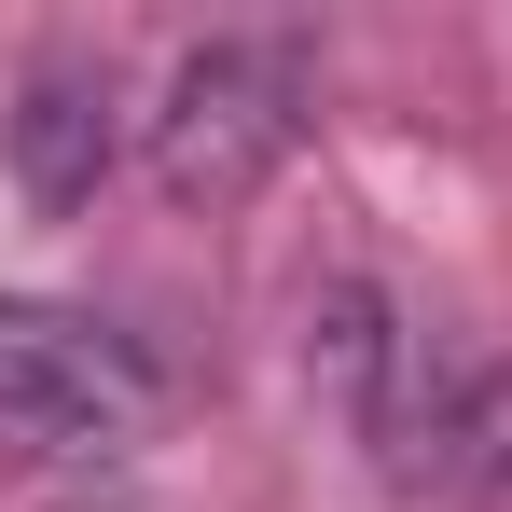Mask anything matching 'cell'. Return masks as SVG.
<instances>
[{
    "label": "cell",
    "instance_id": "obj_5",
    "mask_svg": "<svg viewBox=\"0 0 512 512\" xmlns=\"http://www.w3.org/2000/svg\"><path fill=\"white\" fill-rule=\"evenodd\" d=\"M443 485L471 512H512V346L457 388V416H443Z\"/></svg>",
    "mask_w": 512,
    "mask_h": 512
},
{
    "label": "cell",
    "instance_id": "obj_4",
    "mask_svg": "<svg viewBox=\"0 0 512 512\" xmlns=\"http://www.w3.org/2000/svg\"><path fill=\"white\" fill-rule=\"evenodd\" d=\"M125 153V97L97 56H42L28 97H14V180H28V208H84L97 180Z\"/></svg>",
    "mask_w": 512,
    "mask_h": 512
},
{
    "label": "cell",
    "instance_id": "obj_2",
    "mask_svg": "<svg viewBox=\"0 0 512 512\" xmlns=\"http://www.w3.org/2000/svg\"><path fill=\"white\" fill-rule=\"evenodd\" d=\"M305 97H319V56L291 42V28H222V42H194L153 97V180H167V208H250L277 153L305 139Z\"/></svg>",
    "mask_w": 512,
    "mask_h": 512
},
{
    "label": "cell",
    "instance_id": "obj_3",
    "mask_svg": "<svg viewBox=\"0 0 512 512\" xmlns=\"http://www.w3.org/2000/svg\"><path fill=\"white\" fill-rule=\"evenodd\" d=\"M305 374L333 388V416L360 443H388V457H416L443 471V416H457V388H429V346L402 333V305L374 291V277H333L319 305H305Z\"/></svg>",
    "mask_w": 512,
    "mask_h": 512
},
{
    "label": "cell",
    "instance_id": "obj_1",
    "mask_svg": "<svg viewBox=\"0 0 512 512\" xmlns=\"http://www.w3.org/2000/svg\"><path fill=\"white\" fill-rule=\"evenodd\" d=\"M153 416H167V374L139 333L42 305V291H0V457L97 471V457H139Z\"/></svg>",
    "mask_w": 512,
    "mask_h": 512
}]
</instances>
